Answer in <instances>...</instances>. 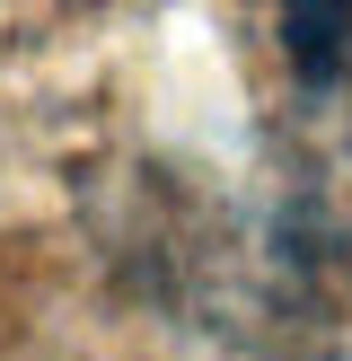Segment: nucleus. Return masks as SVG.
I'll list each match as a JSON object with an SVG mask.
<instances>
[{"instance_id":"1","label":"nucleus","mask_w":352,"mask_h":361,"mask_svg":"<svg viewBox=\"0 0 352 361\" xmlns=\"http://www.w3.org/2000/svg\"><path fill=\"white\" fill-rule=\"evenodd\" d=\"M282 53L308 88L352 80V0H282Z\"/></svg>"}]
</instances>
